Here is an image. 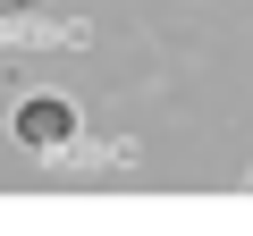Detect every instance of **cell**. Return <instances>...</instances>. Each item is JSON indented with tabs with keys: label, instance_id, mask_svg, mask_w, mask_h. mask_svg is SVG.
I'll return each mask as SVG.
<instances>
[{
	"label": "cell",
	"instance_id": "obj_1",
	"mask_svg": "<svg viewBox=\"0 0 253 236\" xmlns=\"http://www.w3.org/2000/svg\"><path fill=\"white\" fill-rule=\"evenodd\" d=\"M9 144H17L26 160H42V169H68V160L84 152V110H76L59 84H26V93L9 101Z\"/></svg>",
	"mask_w": 253,
	"mask_h": 236
},
{
	"label": "cell",
	"instance_id": "obj_2",
	"mask_svg": "<svg viewBox=\"0 0 253 236\" xmlns=\"http://www.w3.org/2000/svg\"><path fill=\"white\" fill-rule=\"evenodd\" d=\"M0 42H42V51H59V42H84V26L76 17H59L51 0H0Z\"/></svg>",
	"mask_w": 253,
	"mask_h": 236
},
{
	"label": "cell",
	"instance_id": "obj_3",
	"mask_svg": "<svg viewBox=\"0 0 253 236\" xmlns=\"http://www.w3.org/2000/svg\"><path fill=\"white\" fill-rule=\"evenodd\" d=\"M245 186H253V177H245Z\"/></svg>",
	"mask_w": 253,
	"mask_h": 236
}]
</instances>
